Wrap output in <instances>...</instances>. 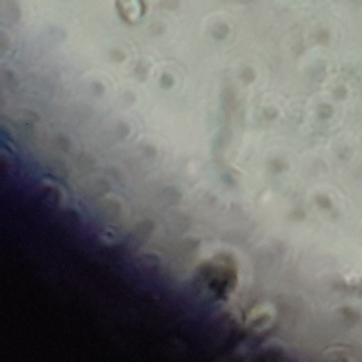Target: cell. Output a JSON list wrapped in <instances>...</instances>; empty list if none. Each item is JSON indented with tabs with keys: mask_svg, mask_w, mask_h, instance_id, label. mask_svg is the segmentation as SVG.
Instances as JSON below:
<instances>
[{
	"mask_svg": "<svg viewBox=\"0 0 362 362\" xmlns=\"http://www.w3.org/2000/svg\"><path fill=\"white\" fill-rule=\"evenodd\" d=\"M120 8L123 10V16L129 20V21H136L139 20L140 14H141V6L139 0H119Z\"/></svg>",
	"mask_w": 362,
	"mask_h": 362,
	"instance_id": "cell-1",
	"label": "cell"
}]
</instances>
